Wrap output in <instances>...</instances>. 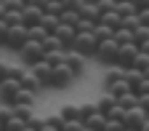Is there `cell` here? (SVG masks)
I'll list each match as a JSON object with an SVG mask.
<instances>
[{
	"mask_svg": "<svg viewBox=\"0 0 149 131\" xmlns=\"http://www.w3.org/2000/svg\"><path fill=\"white\" fill-rule=\"evenodd\" d=\"M72 83H74V72H72L64 62L51 64V80H48L51 88H67V86H72Z\"/></svg>",
	"mask_w": 149,
	"mask_h": 131,
	"instance_id": "obj_1",
	"label": "cell"
},
{
	"mask_svg": "<svg viewBox=\"0 0 149 131\" xmlns=\"http://www.w3.org/2000/svg\"><path fill=\"white\" fill-rule=\"evenodd\" d=\"M96 43H99V40L93 37V32H74L69 48L77 51V54H83L85 59H88V56H93V51H96Z\"/></svg>",
	"mask_w": 149,
	"mask_h": 131,
	"instance_id": "obj_2",
	"label": "cell"
},
{
	"mask_svg": "<svg viewBox=\"0 0 149 131\" xmlns=\"http://www.w3.org/2000/svg\"><path fill=\"white\" fill-rule=\"evenodd\" d=\"M117 40L115 37H107V40H99L96 43V51H93V56L101 62V64H115V56H117Z\"/></svg>",
	"mask_w": 149,
	"mask_h": 131,
	"instance_id": "obj_3",
	"label": "cell"
},
{
	"mask_svg": "<svg viewBox=\"0 0 149 131\" xmlns=\"http://www.w3.org/2000/svg\"><path fill=\"white\" fill-rule=\"evenodd\" d=\"M43 54H45V51H43L40 40H24V46L19 48V56H22L24 67H29V64H35V62H40Z\"/></svg>",
	"mask_w": 149,
	"mask_h": 131,
	"instance_id": "obj_4",
	"label": "cell"
},
{
	"mask_svg": "<svg viewBox=\"0 0 149 131\" xmlns=\"http://www.w3.org/2000/svg\"><path fill=\"white\" fill-rule=\"evenodd\" d=\"M27 40V27L24 24H11L8 32H6V40H3V48H11V51H19Z\"/></svg>",
	"mask_w": 149,
	"mask_h": 131,
	"instance_id": "obj_5",
	"label": "cell"
},
{
	"mask_svg": "<svg viewBox=\"0 0 149 131\" xmlns=\"http://www.w3.org/2000/svg\"><path fill=\"white\" fill-rule=\"evenodd\" d=\"M120 120H123V126H125V128H139V126H141L144 120H149V118H146V107L136 104V107H130V110H125Z\"/></svg>",
	"mask_w": 149,
	"mask_h": 131,
	"instance_id": "obj_6",
	"label": "cell"
},
{
	"mask_svg": "<svg viewBox=\"0 0 149 131\" xmlns=\"http://www.w3.org/2000/svg\"><path fill=\"white\" fill-rule=\"evenodd\" d=\"M136 54H139V46L136 43H120L117 46V56H115V64L120 67H130L136 59Z\"/></svg>",
	"mask_w": 149,
	"mask_h": 131,
	"instance_id": "obj_7",
	"label": "cell"
},
{
	"mask_svg": "<svg viewBox=\"0 0 149 131\" xmlns=\"http://www.w3.org/2000/svg\"><path fill=\"white\" fill-rule=\"evenodd\" d=\"M64 64L74 72V78H80V75L85 72V56L72 51V48H64Z\"/></svg>",
	"mask_w": 149,
	"mask_h": 131,
	"instance_id": "obj_8",
	"label": "cell"
},
{
	"mask_svg": "<svg viewBox=\"0 0 149 131\" xmlns=\"http://www.w3.org/2000/svg\"><path fill=\"white\" fill-rule=\"evenodd\" d=\"M19 78H11V75H6L3 80H0V102L3 104H11V99H13V94L19 91Z\"/></svg>",
	"mask_w": 149,
	"mask_h": 131,
	"instance_id": "obj_9",
	"label": "cell"
},
{
	"mask_svg": "<svg viewBox=\"0 0 149 131\" xmlns=\"http://www.w3.org/2000/svg\"><path fill=\"white\" fill-rule=\"evenodd\" d=\"M19 83H22L24 88H29L32 94H40V91L45 88V86L40 83V78H37V75H35L29 67H24V72H22V78H19Z\"/></svg>",
	"mask_w": 149,
	"mask_h": 131,
	"instance_id": "obj_10",
	"label": "cell"
},
{
	"mask_svg": "<svg viewBox=\"0 0 149 131\" xmlns=\"http://www.w3.org/2000/svg\"><path fill=\"white\" fill-rule=\"evenodd\" d=\"M40 16H43V8L24 3V8H22V24H24V27H29V24H37V22H40Z\"/></svg>",
	"mask_w": 149,
	"mask_h": 131,
	"instance_id": "obj_11",
	"label": "cell"
},
{
	"mask_svg": "<svg viewBox=\"0 0 149 131\" xmlns=\"http://www.w3.org/2000/svg\"><path fill=\"white\" fill-rule=\"evenodd\" d=\"M74 32H77V30H74L72 24H61V22L56 24V30H53V35H56V37L61 40V46H64V48H69V43H72Z\"/></svg>",
	"mask_w": 149,
	"mask_h": 131,
	"instance_id": "obj_12",
	"label": "cell"
},
{
	"mask_svg": "<svg viewBox=\"0 0 149 131\" xmlns=\"http://www.w3.org/2000/svg\"><path fill=\"white\" fill-rule=\"evenodd\" d=\"M77 13H80L83 19H91V22H99V16H101L99 6L93 3V0H83V6L77 8Z\"/></svg>",
	"mask_w": 149,
	"mask_h": 131,
	"instance_id": "obj_13",
	"label": "cell"
},
{
	"mask_svg": "<svg viewBox=\"0 0 149 131\" xmlns=\"http://www.w3.org/2000/svg\"><path fill=\"white\" fill-rule=\"evenodd\" d=\"M29 70L40 78V83L43 86H48V80H51V64L45 62V59H40V62H35V64H29Z\"/></svg>",
	"mask_w": 149,
	"mask_h": 131,
	"instance_id": "obj_14",
	"label": "cell"
},
{
	"mask_svg": "<svg viewBox=\"0 0 149 131\" xmlns=\"http://www.w3.org/2000/svg\"><path fill=\"white\" fill-rule=\"evenodd\" d=\"M104 88L112 94V96H120V94H125V91H130V83L125 80V78H115V80H109V83H104Z\"/></svg>",
	"mask_w": 149,
	"mask_h": 131,
	"instance_id": "obj_15",
	"label": "cell"
},
{
	"mask_svg": "<svg viewBox=\"0 0 149 131\" xmlns=\"http://www.w3.org/2000/svg\"><path fill=\"white\" fill-rule=\"evenodd\" d=\"M133 43L139 46V51H149V27L139 24L133 30Z\"/></svg>",
	"mask_w": 149,
	"mask_h": 131,
	"instance_id": "obj_16",
	"label": "cell"
},
{
	"mask_svg": "<svg viewBox=\"0 0 149 131\" xmlns=\"http://www.w3.org/2000/svg\"><path fill=\"white\" fill-rule=\"evenodd\" d=\"M35 96H37V94H32V91L24 88V86H19V91L13 94L11 104H35Z\"/></svg>",
	"mask_w": 149,
	"mask_h": 131,
	"instance_id": "obj_17",
	"label": "cell"
},
{
	"mask_svg": "<svg viewBox=\"0 0 149 131\" xmlns=\"http://www.w3.org/2000/svg\"><path fill=\"white\" fill-rule=\"evenodd\" d=\"M104 112H99V110H93V112H88V115L83 118V126H88V128H93V131H99L101 128V123H104Z\"/></svg>",
	"mask_w": 149,
	"mask_h": 131,
	"instance_id": "obj_18",
	"label": "cell"
},
{
	"mask_svg": "<svg viewBox=\"0 0 149 131\" xmlns=\"http://www.w3.org/2000/svg\"><path fill=\"white\" fill-rule=\"evenodd\" d=\"M99 22H101V24H107V27H112V30H117V27H120V13H117L115 8H112V11H101Z\"/></svg>",
	"mask_w": 149,
	"mask_h": 131,
	"instance_id": "obj_19",
	"label": "cell"
},
{
	"mask_svg": "<svg viewBox=\"0 0 149 131\" xmlns=\"http://www.w3.org/2000/svg\"><path fill=\"white\" fill-rule=\"evenodd\" d=\"M130 67H133V70H139V72H144V75H149V51H139Z\"/></svg>",
	"mask_w": 149,
	"mask_h": 131,
	"instance_id": "obj_20",
	"label": "cell"
},
{
	"mask_svg": "<svg viewBox=\"0 0 149 131\" xmlns=\"http://www.w3.org/2000/svg\"><path fill=\"white\" fill-rule=\"evenodd\" d=\"M37 24H40L45 32H53V30H56V24H59V16H56V13H48V11H43V16H40V22H37Z\"/></svg>",
	"mask_w": 149,
	"mask_h": 131,
	"instance_id": "obj_21",
	"label": "cell"
},
{
	"mask_svg": "<svg viewBox=\"0 0 149 131\" xmlns=\"http://www.w3.org/2000/svg\"><path fill=\"white\" fill-rule=\"evenodd\" d=\"M40 46H43V51H61V48H64V46H61V40H59L53 32H48V35L43 37Z\"/></svg>",
	"mask_w": 149,
	"mask_h": 131,
	"instance_id": "obj_22",
	"label": "cell"
},
{
	"mask_svg": "<svg viewBox=\"0 0 149 131\" xmlns=\"http://www.w3.org/2000/svg\"><path fill=\"white\" fill-rule=\"evenodd\" d=\"M117 104H120L123 110H130V107L139 104V96H136L133 91H125V94H120V96H117Z\"/></svg>",
	"mask_w": 149,
	"mask_h": 131,
	"instance_id": "obj_23",
	"label": "cell"
},
{
	"mask_svg": "<svg viewBox=\"0 0 149 131\" xmlns=\"http://www.w3.org/2000/svg\"><path fill=\"white\" fill-rule=\"evenodd\" d=\"M77 19H80V13L74 11V8H61V13H59V22L61 24H77Z\"/></svg>",
	"mask_w": 149,
	"mask_h": 131,
	"instance_id": "obj_24",
	"label": "cell"
},
{
	"mask_svg": "<svg viewBox=\"0 0 149 131\" xmlns=\"http://www.w3.org/2000/svg\"><path fill=\"white\" fill-rule=\"evenodd\" d=\"M112 37H115L117 43H133V30H128V27H117L115 32H112Z\"/></svg>",
	"mask_w": 149,
	"mask_h": 131,
	"instance_id": "obj_25",
	"label": "cell"
},
{
	"mask_svg": "<svg viewBox=\"0 0 149 131\" xmlns=\"http://www.w3.org/2000/svg\"><path fill=\"white\" fill-rule=\"evenodd\" d=\"M61 120H72V118H80V104H64L59 110Z\"/></svg>",
	"mask_w": 149,
	"mask_h": 131,
	"instance_id": "obj_26",
	"label": "cell"
},
{
	"mask_svg": "<svg viewBox=\"0 0 149 131\" xmlns=\"http://www.w3.org/2000/svg\"><path fill=\"white\" fill-rule=\"evenodd\" d=\"M112 27H107V24H101V22H96L93 24V37H96V40H107V37H112Z\"/></svg>",
	"mask_w": 149,
	"mask_h": 131,
	"instance_id": "obj_27",
	"label": "cell"
},
{
	"mask_svg": "<svg viewBox=\"0 0 149 131\" xmlns=\"http://www.w3.org/2000/svg\"><path fill=\"white\" fill-rule=\"evenodd\" d=\"M115 102H117V99H115V96H112V94L107 91L104 96H101L99 102H93V104H96V110H99V112H104V115H107V112H109V107L115 104Z\"/></svg>",
	"mask_w": 149,
	"mask_h": 131,
	"instance_id": "obj_28",
	"label": "cell"
},
{
	"mask_svg": "<svg viewBox=\"0 0 149 131\" xmlns=\"http://www.w3.org/2000/svg\"><path fill=\"white\" fill-rule=\"evenodd\" d=\"M22 128H24V118H19V115H11L3 123V131H22Z\"/></svg>",
	"mask_w": 149,
	"mask_h": 131,
	"instance_id": "obj_29",
	"label": "cell"
},
{
	"mask_svg": "<svg viewBox=\"0 0 149 131\" xmlns=\"http://www.w3.org/2000/svg\"><path fill=\"white\" fill-rule=\"evenodd\" d=\"M123 128H125V126H123L120 118H104V123H101L99 131H123Z\"/></svg>",
	"mask_w": 149,
	"mask_h": 131,
	"instance_id": "obj_30",
	"label": "cell"
},
{
	"mask_svg": "<svg viewBox=\"0 0 149 131\" xmlns=\"http://www.w3.org/2000/svg\"><path fill=\"white\" fill-rule=\"evenodd\" d=\"M45 35H48V32H45L40 24H29V27H27V40H43Z\"/></svg>",
	"mask_w": 149,
	"mask_h": 131,
	"instance_id": "obj_31",
	"label": "cell"
},
{
	"mask_svg": "<svg viewBox=\"0 0 149 131\" xmlns=\"http://www.w3.org/2000/svg\"><path fill=\"white\" fill-rule=\"evenodd\" d=\"M115 11L120 16H128V13H136V8L130 6V0H115Z\"/></svg>",
	"mask_w": 149,
	"mask_h": 131,
	"instance_id": "obj_32",
	"label": "cell"
},
{
	"mask_svg": "<svg viewBox=\"0 0 149 131\" xmlns=\"http://www.w3.org/2000/svg\"><path fill=\"white\" fill-rule=\"evenodd\" d=\"M11 110H13V115L24 118V123H27V118L32 115V104H11Z\"/></svg>",
	"mask_w": 149,
	"mask_h": 131,
	"instance_id": "obj_33",
	"label": "cell"
},
{
	"mask_svg": "<svg viewBox=\"0 0 149 131\" xmlns=\"http://www.w3.org/2000/svg\"><path fill=\"white\" fill-rule=\"evenodd\" d=\"M43 59H45L48 64H59V62H64V48H61V51H45Z\"/></svg>",
	"mask_w": 149,
	"mask_h": 131,
	"instance_id": "obj_34",
	"label": "cell"
},
{
	"mask_svg": "<svg viewBox=\"0 0 149 131\" xmlns=\"http://www.w3.org/2000/svg\"><path fill=\"white\" fill-rule=\"evenodd\" d=\"M3 22L11 27V24H22V11H6L3 13Z\"/></svg>",
	"mask_w": 149,
	"mask_h": 131,
	"instance_id": "obj_35",
	"label": "cell"
},
{
	"mask_svg": "<svg viewBox=\"0 0 149 131\" xmlns=\"http://www.w3.org/2000/svg\"><path fill=\"white\" fill-rule=\"evenodd\" d=\"M83 120L80 118H72V120H61V131H80Z\"/></svg>",
	"mask_w": 149,
	"mask_h": 131,
	"instance_id": "obj_36",
	"label": "cell"
},
{
	"mask_svg": "<svg viewBox=\"0 0 149 131\" xmlns=\"http://www.w3.org/2000/svg\"><path fill=\"white\" fill-rule=\"evenodd\" d=\"M61 8H64V3H61V0H48V3L43 6V11H48V13H56V16L61 13Z\"/></svg>",
	"mask_w": 149,
	"mask_h": 131,
	"instance_id": "obj_37",
	"label": "cell"
},
{
	"mask_svg": "<svg viewBox=\"0 0 149 131\" xmlns=\"http://www.w3.org/2000/svg\"><path fill=\"white\" fill-rule=\"evenodd\" d=\"M93 24H96V22H91V19H77V24H74V30H77V32H93Z\"/></svg>",
	"mask_w": 149,
	"mask_h": 131,
	"instance_id": "obj_38",
	"label": "cell"
},
{
	"mask_svg": "<svg viewBox=\"0 0 149 131\" xmlns=\"http://www.w3.org/2000/svg\"><path fill=\"white\" fill-rule=\"evenodd\" d=\"M6 11H22L24 8V0H3Z\"/></svg>",
	"mask_w": 149,
	"mask_h": 131,
	"instance_id": "obj_39",
	"label": "cell"
},
{
	"mask_svg": "<svg viewBox=\"0 0 149 131\" xmlns=\"http://www.w3.org/2000/svg\"><path fill=\"white\" fill-rule=\"evenodd\" d=\"M136 19H139V24L149 27V8H141V11H136Z\"/></svg>",
	"mask_w": 149,
	"mask_h": 131,
	"instance_id": "obj_40",
	"label": "cell"
},
{
	"mask_svg": "<svg viewBox=\"0 0 149 131\" xmlns=\"http://www.w3.org/2000/svg\"><path fill=\"white\" fill-rule=\"evenodd\" d=\"M93 3L99 6V11H112L115 8V0H93Z\"/></svg>",
	"mask_w": 149,
	"mask_h": 131,
	"instance_id": "obj_41",
	"label": "cell"
},
{
	"mask_svg": "<svg viewBox=\"0 0 149 131\" xmlns=\"http://www.w3.org/2000/svg\"><path fill=\"white\" fill-rule=\"evenodd\" d=\"M13 115V110H11V104H3V107H0V123H6L8 118Z\"/></svg>",
	"mask_w": 149,
	"mask_h": 131,
	"instance_id": "obj_42",
	"label": "cell"
},
{
	"mask_svg": "<svg viewBox=\"0 0 149 131\" xmlns=\"http://www.w3.org/2000/svg\"><path fill=\"white\" fill-rule=\"evenodd\" d=\"M61 3H64V8H74V11H77L83 6V0H61Z\"/></svg>",
	"mask_w": 149,
	"mask_h": 131,
	"instance_id": "obj_43",
	"label": "cell"
},
{
	"mask_svg": "<svg viewBox=\"0 0 149 131\" xmlns=\"http://www.w3.org/2000/svg\"><path fill=\"white\" fill-rule=\"evenodd\" d=\"M130 6L136 11H141V8H149V0H130Z\"/></svg>",
	"mask_w": 149,
	"mask_h": 131,
	"instance_id": "obj_44",
	"label": "cell"
},
{
	"mask_svg": "<svg viewBox=\"0 0 149 131\" xmlns=\"http://www.w3.org/2000/svg\"><path fill=\"white\" fill-rule=\"evenodd\" d=\"M6 75H8V62L3 59V56H0V80H3Z\"/></svg>",
	"mask_w": 149,
	"mask_h": 131,
	"instance_id": "obj_45",
	"label": "cell"
},
{
	"mask_svg": "<svg viewBox=\"0 0 149 131\" xmlns=\"http://www.w3.org/2000/svg\"><path fill=\"white\" fill-rule=\"evenodd\" d=\"M6 32H8V24L0 19V46H3V40H6Z\"/></svg>",
	"mask_w": 149,
	"mask_h": 131,
	"instance_id": "obj_46",
	"label": "cell"
},
{
	"mask_svg": "<svg viewBox=\"0 0 149 131\" xmlns=\"http://www.w3.org/2000/svg\"><path fill=\"white\" fill-rule=\"evenodd\" d=\"M27 3H29V6H37V8H43L48 0H27Z\"/></svg>",
	"mask_w": 149,
	"mask_h": 131,
	"instance_id": "obj_47",
	"label": "cell"
},
{
	"mask_svg": "<svg viewBox=\"0 0 149 131\" xmlns=\"http://www.w3.org/2000/svg\"><path fill=\"white\" fill-rule=\"evenodd\" d=\"M3 13H6V6H3V0H0V19H3Z\"/></svg>",
	"mask_w": 149,
	"mask_h": 131,
	"instance_id": "obj_48",
	"label": "cell"
},
{
	"mask_svg": "<svg viewBox=\"0 0 149 131\" xmlns=\"http://www.w3.org/2000/svg\"><path fill=\"white\" fill-rule=\"evenodd\" d=\"M22 131H37V128H32V126H27V123H24V128H22Z\"/></svg>",
	"mask_w": 149,
	"mask_h": 131,
	"instance_id": "obj_49",
	"label": "cell"
},
{
	"mask_svg": "<svg viewBox=\"0 0 149 131\" xmlns=\"http://www.w3.org/2000/svg\"><path fill=\"white\" fill-rule=\"evenodd\" d=\"M80 131H93V128H88V126H83V128H80Z\"/></svg>",
	"mask_w": 149,
	"mask_h": 131,
	"instance_id": "obj_50",
	"label": "cell"
},
{
	"mask_svg": "<svg viewBox=\"0 0 149 131\" xmlns=\"http://www.w3.org/2000/svg\"><path fill=\"white\" fill-rule=\"evenodd\" d=\"M123 131H136V128H123Z\"/></svg>",
	"mask_w": 149,
	"mask_h": 131,
	"instance_id": "obj_51",
	"label": "cell"
},
{
	"mask_svg": "<svg viewBox=\"0 0 149 131\" xmlns=\"http://www.w3.org/2000/svg\"><path fill=\"white\" fill-rule=\"evenodd\" d=\"M0 56H3V46H0Z\"/></svg>",
	"mask_w": 149,
	"mask_h": 131,
	"instance_id": "obj_52",
	"label": "cell"
},
{
	"mask_svg": "<svg viewBox=\"0 0 149 131\" xmlns=\"http://www.w3.org/2000/svg\"><path fill=\"white\" fill-rule=\"evenodd\" d=\"M0 131H3V123H0Z\"/></svg>",
	"mask_w": 149,
	"mask_h": 131,
	"instance_id": "obj_53",
	"label": "cell"
},
{
	"mask_svg": "<svg viewBox=\"0 0 149 131\" xmlns=\"http://www.w3.org/2000/svg\"><path fill=\"white\" fill-rule=\"evenodd\" d=\"M24 3H27V0H24Z\"/></svg>",
	"mask_w": 149,
	"mask_h": 131,
	"instance_id": "obj_54",
	"label": "cell"
}]
</instances>
